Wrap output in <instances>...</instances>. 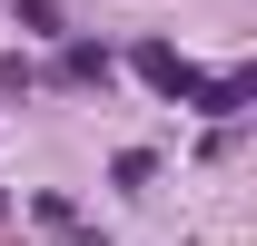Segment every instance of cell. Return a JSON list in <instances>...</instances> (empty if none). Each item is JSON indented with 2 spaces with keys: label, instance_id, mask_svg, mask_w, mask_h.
Returning a JSON list of instances; mask_svg holds the SVG:
<instances>
[{
  "label": "cell",
  "instance_id": "3",
  "mask_svg": "<svg viewBox=\"0 0 257 246\" xmlns=\"http://www.w3.org/2000/svg\"><path fill=\"white\" fill-rule=\"evenodd\" d=\"M247 98H257V79H247V69H227V79H208V89H198L188 108H208V118H237Z\"/></svg>",
  "mask_w": 257,
  "mask_h": 246
},
{
  "label": "cell",
  "instance_id": "4",
  "mask_svg": "<svg viewBox=\"0 0 257 246\" xmlns=\"http://www.w3.org/2000/svg\"><path fill=\"white\" fill-rule=\"evenodd\" d=\"M109 178H119V187H128V197H139V187L159 178V158H149V148H128V158H119V168H109Z\"/></svg>",
  "mask_w": 257,
  "mask_h": 246
},
{
  "label": "cell",
  "instance_id": "1",
  "mask_svg": "<svg viewBox=\"0 0 257 246\" xmlns=\"http://www.w3.org/2000/svg\"><path fill=\"white\" fill-rule=\"evenodd\" d=\"M128 69H139L159 98H198V89H208V69H198L188 50H168V40H139V50H128Z\"/></svg>",
  "mask_w": 257,
  "mask_h": 246
},
{
  "label": "cell",
  "instance_id": "2",
  "mask_svg": "<svg viewBox=\"0 0 257 246\" xmlns=\"http://www.w3.org/2000/svg\"><path fill=\"white\" fill-rule=\"evenodd\" d=\"M60 89H109V50L69 40V50H60Z\"/></svg>",
  "mask_w": 257,
  "mask_h": 246
},
{
  "label": "cell",
  "instance_id": "5",
  "mask_svg": "<svg viewBox=\"0 0 257 246\" xmlns=\"http://www.w3.org/2000/svg\"><path fill=\"white\" fill-rule=\"evenodd\" d=\"M0 216H10V207H0Z\"/></svg>",
  "mask_w": 257,
  "mask_h": 246
}]
</instances>
